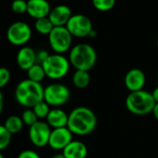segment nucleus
Listing matches in <instances>:
<instances>
[{
  "label": "nucleus",
  "instance_id": "obj_25",
  "mask_svg": "<svg viewBox=\"0 0 158 158\" xmlns=\"http://www.w3.org/2000/svg\"><path fill=\"white\" fill-rule=\"evenodd\" d=\"M22 119L24 123V125L29 126V127L31 126H33L34 124H35L38 120L37 116L35 115V112L33 111V109H26L23 112L22 114Z\"/></svg>",
  "mask_w": 158,
  "mask_h": 158
},
{
  "label": "nucleus",
  "instance_id": "obj_1",
  "mask_svg": "<svg viewBox=\"0 0 158 158\" xmlns=\"http://www.w3.org/2000/svg\"><path fill=\"white\" fill-rule=\"evenodd\" d=\"M97 127V116L89 107L78 106L71 111L68 116L67 127L73 135L87 136Z\"/></svg>",
  "mask_w": 158,
  "mask_h": 158
},
{
  "label": "nucleus",
  "instance_id": "obj_18",
  "mask_svg": "<svg viewBox=\"0 0 158 158\" xmlns=\"http://www.w3.org/2000/svg\"><path fill=\"white\" fill-rule=\"evenodd\" d=\"M72 83L75 88L79 89H86L90 83L89 73L83 70H75L72 76Z\"/></svg>",
  "mask_w": 158,
  "mask_h": 158
},
{
  "label": "nucleus",
  "instance_id": "obj_19",
  "mask_svg": "<svg viewBox=\"0 0 158 158\" xmlns=\"http://www.w3.org/2000/svg\"><path fill=\"white\" fill-rule=\"evenodd\" d=\"M23 121L22 117L18 115H10L9 116L4 123V127L7 128V130L12 135V134H17L19 133L23 127Z\"/></svg>",
  "mask_w": 158,
  "mask_h": 158
},
{
  "label": "nucleus",
  "instance_id": "obj_8",
  "mask_svg": "<svg viewBox=\"0 0 158 158\" xmlns=\"http://www.w3.org/2000/svg\"><path fill=\"white\" fill-rule=\"evenodd\" d=\"M65 27L73 36L79 38L89 36L90 33L94 30L91 20L83 14L73 15Z\"/></svg>",
  "mask_w": 158,
  "mask_h": 158
},
{
  "label": "nucleus",
  "instance_id": "obj_15",
  "mask_svg": "<svg viewBox=\"0 0 158 158\" xmlns=\"http://www.w3.org/2000/svg\"><path fill=\"white\" fill-rule=\"evenodd\" d=\"M16 62L20 69L27 72L32 66L37 63L36 52L31 47H23L17 53Z\"/></svg>",
  "mask_w": 158,
  "mask_h": 158
},
{
  "label": "nucleus",
  "instance_id": "obj_10",
  "mask_svg": "<svg viewBox=\"0 0 158 158\" xmlns=\"http://www.w3.org/2000/svg\"><path fill=\"white\" fill-rule=\"evenodd\" d=\"M51 127L45 121H37L29 127V139L33 145L41 148L48 145Z\"/></svg>",
  "mask_w": 158,
  "mask_h": 158
},
{
  "label": "nucleus",
  "instance_id": "obj_22",
  "mask_svg": "<svg viewBox=\"0 0 158 158\" xmlns=\"http://www.w3.org/2000/svg\"><path fill=\"white\" fill-rule=\"evenodd\" d=\"M32 109L35 112V115L37 116L38 119H44V118L46 119L47 116L48 115L50 110H51L49 108V105L45 101H42V102H38Z\"/></svg>",
  "mask_w": 158,
  "mask_h": 158
},
{
  "label": "nucleus",
  "instance_id": "obj_34",
  "mask_svg": "<svg viewBox=\"0 0 158 158\" xmlns=\"http://www.w3.org/2000/svg\"><path fill=\"white\" fill-rule=\"evenodd\" d=\"M89 36H90V37H95V36H96V32H95V30H93V31L90 33Z\"/></svg>",
  "mask_w": 158,
  "mask_h": 158
},
{
  "label": "nucleus",
  "instance_id": "obj_6",
  "mask_svg": "<svg viewBox=\"0 0 158 158\" xmlns=\"http://www.w3.org/2000/svg\"><path fill=\"white\" fill-rule=\"evenodd\" d=\"M71 98L68 87L60 83H53L44 89V101L54 108H60L66 104Z\"/></svg>",
  "mask_w": 158,
  "mask_h": 158
},
{
  "label": "nucleus",
  "instance_id": "obj_29",
  "mask_svg": "<svg viewBox=\"0 0 158 158\" xmlns=\"http://www.w3.org/2000/svg\"><path fill=\"white\" fill-rule=\"evenodd\" d=\"M50 54H48V51L46 50H40L39 52L36 53V61L39 63V64H42L49 56Z\"/></svg>",
  "mask_w": 158,
  "mask_h": 158
},
{
  "label": "nucleus",
  "instance_id": "obj_33",
  "mask_svg": "<svg viewBox=\"0 0 158 158\" xmlns=\"http://www.w3.org/2000/svg\"><path fill=\"white\" fill-rule=\"evenodd\" d=\"M51 158H65V157H64V155L61 152V153H56V154H54Z\"/></svg>",
  "mask_w": 158,
  "mask_h": 158
},
{
  "label": "nucleus",
  "instance_id": "obj_27",
  "mask_svg": "<svg viewBox=\"0 0 158 158\" xmlns=\"http://www.w3.org/2000/svg\"><path fill=\"white\" fill-rule=\"evenodd\" d=\"M10 80V72L6 67H0V89L8 85Z\"/></svg>",
  "mask_w": 158,
  "mask_h": 158
},
{
  "label": "nucleus",
  "instance_id": "obj_24",
  "mask_svg": "<svg viewBox=\"0 0 158 158\" xmlns=\"http://www.w3.org/2000/svg\"><path fill=\"white\" fill-rule=\"evenodd\" d=\"M92 4L97 10L109 11L114 7L115 0H92Z\"/></svg>",
  "mask_w": 158,
  "mask_h": 158
},
{
  "label": "nucleus",
  "instance_id": "obj_23",
  "mask_svg": "<svg viewBox=\"0 0 158 158\" xmlns=\"http://www.w3.org/2000/svg\"><path fill=\"white\" fill-rule=\"evenodd\" d=\"M11 136L4 125H0V152L5 150L10 144Z\"/></svg>",
  "mask_w": 158,
  "mask_h": 158
},
{
  "label": "nucleus",
  "instance_id": "obj_11",
  "mask_svg": "<svg viewBox=\"0 0 158 158\" xmlns=\"http://www.w3.org/2000/svg\"><path fill=\"white\" fill-rule=\"evenodd\" d=\"M73 134L67 127L54 128L51 130L49 136L48 146L53 150L62 151L72 140H73Z\"/></svg>",
  "mask_w": 158,
  "mask_h": 158
},
{
  "label": "nucleus",
  "instance_id": "obj_32",
  "mask_svg": "<svg viewBox=\"0 0 158 158\" xmlns=\"http://www.w3.org/2000/svg\"><path fill=\"white\" fill-rule=\"evenodd\" d=\"M152 114H153L154 118L158 121V103H155V105H154V107H153V110H152Z\"/></svg>",
  "mask_w": 158,
  "mask_h": 158
},
{
  "label": "nucleus",
  "instance_id": "obj_28",
  "mask_svg": "<svg viewBox=\"0 0 158 158\" xmlns=\"http://www.w3.org/2000/svg\"><path fill=\"white\" fill-rule=\"evenodd\" d=\"M17 158H40V155L33 150H23L22 151Z\"/></svg>",
  "mask_w": 158,
  "mask_h": 158
},
{
  "label": "nucleus",
  "instance_id": "obj_12",
  "mask_svg": "<svg viewBox=\"0 0 158 158\" xmlns=\"http://www.w3.org/2000/svg\"><path fill=\"white\" fill-rule=\"evenodd\" d=\"M124 83L129 92L142 90L146 83V76L144 72L139 68L130 69L125 75Z\"/></svg>",
  "mask_w": 158,
  "mask_h": 158
},
{
  "label": "nucleus",
  "instance_id": "obj_4",
  "mask_svg": "<svg viewBox=\"0 0 158 158\" xmlns=\"http://www.w3.org/2000/svg\"><path fill=\"white\" fill-rule=\"evenodd\" d=\"M155 102L152 92L147 90H139L129 92L126 99L127 109L135 115H146L152 112Z\"/></svg>",
  "mask_w": 158,
  "mask_h": 158
},
{
  "label": "nucleus",
  "instance_id": "obj_7",
  "mask_svg": "<svg viewBox=\"0 0 158 158\" xmlns=\"http://www.w3.org/2000/svg\"><path fill=\"white\" fill-rule=\"evenodd\" d=\"M73 35L65 26L54 27L48 35V43L51 49L57 54H63L72 48Z\"/></svg>",
  "mask_w": 158,
  "mask_h": 158
},
{
  "label": "nucleus",
  "instance_id": "obj_5",
  "mask_svg": "<svg viewBox=\"0 0 158 158\" xmlns=\"http://www.w3.org/2000/svg\"><path fill=\"white\" fill-rule=\"evenodd\" d=\"M46 76L52 80H60L67 75L70 70L71 63L69 59L62 54H50L48 58L41 64Z\"/></svg>",
  "mask_w": 158,
  "mask_h": 158
},
{
  "label": "nucleus",
  "instance_id": "obj_2",
  "mask_svg": "<svg viewBox=\"0 0 158 158\" xmlns=\"http://www.w3.org/2000/svg\"><path fill=\"white\" fill-rule=\"evenodd\" d=\"M44 89L45 88L41 83L34 82L27 78L17 85L15 99L20 105L32 109L38 102L44 101Z\"/></svg>",
  "mask_w": 158,
  "mask_h": 158
},
{
  "label": "nucleus",
  "instance_id": "obj_26",
  "mask_svg": "<svg viewBox=\"0 0 158 158\" xmlns=\"http://www.w3.org/2000/svg\"><path fill=\"white\" fill-rule=\"evenodd\" d=\"M11 9L17 14H23L27 12V1L25 0H13L11 3Z\"/></svg>",
  "mask_w": 158,
  "mask_h": 158
},
{
  "label": "nucleus",
  "instance_id": "obj_14",
  "mask_svg": "<svg viewBox=\"0 0 158 158\" xmlns=\"http://www.w3.org/2000/svg\"><path fill=\"white\" fill-rule=\"evenodd\" d=\"M51 8L47 0H28L27 1V13L35 20L48 17Z\"/></svg>",
  "mask_w": 158,
  "mask_h": 158
},
{
  "label": "nucleus",
  "instance_id": "obj_36",
  "mask_svg": "<svg viewBox=\"0 0 158 158\" xmlns=\"http://www.w3.org/2000/svg\"><path fill=\"white\" fill-rule=\"evenodd\" d=\"M156 43H157V48H158V38H157V42Z\"/></svg>",
  "mask_w": 158,
  "mask_h": 158
},
{
  "label": "nucleus",
  "instance_id": "obj_17",
  "mask_svg": "<svg viewBox=\"0 0 158 158\" xmlns=\"http://www.w3.org/2000/svg\"><path fill=\"white\" fill-rule=\"evenodd\" d=\"M68 116L69 114H67L60 108H53L50 110L48 115L47 116L46 122L52 129L65 127L68 124Z\"/></svg>",
  "mask_w": 158,
  "mask_h": 158
},
{
  "label": "nucleus",
  "instance_id": "obj_16",
  "mask_svg": "<svg viewBox=\"0 0 158 158\" xmlns=\"http://www.w3.org/2000/svg\"><path fill=\"white\" fill-rule=\"evenodd\" d=\"M62 154L65 158H86L88 148L80 140H72L63 150Z\"/></svg>",
  "mask_w": 158,
  "mask_h": 158
},
{
  "label": "nucleus",
  "instance_id": "obj_20",
  "mask_svg": "<svg viewBox=\"0 0 158 158\" xmlns=\"http://www.w3.org/2000/svg\"><path fill=\"white\" fill-rule=\"evenodd\" d=\"M27 75H28V79L37 83H41L45 79V77H47L42 65L39 63H35L34 66H32L27 71Z\"/></svg>",
  "mask_w": 158,
  "mask_h": 158
},
{
  "label": "nucleus",
  "instance_id": "obj_13",
  "mask_svg": "<svg viewBox=\"0 0 158 158\" xmlns=\"http://www.w3.org/2000/svg\"><path fill=\"white\" fill-rule=\"evenodd\" d=\"M73 16L71 9L66 5H58L53 8L48 15V19L54 27L66 26L69 20Z\"/></svg>",
  "mask_w": 158,
  "mask_h": 158
},
{
  "label": "nucleus",
  "instance_id": "obj_3",
  "mask_svg": "<svg viewBox=\"0 0 158 158\" xmlns=\"http://www.w3.org/2000/svg\"><path fill=\"white\" fill-rule=\"evenodd\" d=\"M69 61L75 70L89 72L97 62V52L89 44H77L70 49Z\"/></svg>",
  "mask_w": 158,
  "mask_h": 158
},
{
  "label": "nucleus",
  "instance_id": "obj_31",
  "mask_svg": "<svg viewBox=\"0 0 158 158\" xmlns=\"http://www.w3.org/2000/svg\"><path fill=\"white\" fill-rule=\"evenodd\" d=\"M3 108H4V97L1 90H0V114L3 112Z\"/></svg>",
  "mask_w": 158,
  "mask_h": 158
},
{
  "label": "nucleus",
  "instance_id": "obj_9",
  "mask_svg": "<svg viewBox=\"0 0 158 158\" xmlns=\"http://www.w3.org/2000/svg\"><path fill=\"white\" fill-rule=\"evenodd\" d=\"M32 37V29L24 22L13 23L7 31L9 42L14 46H24Z\"/></svg>",
  "mask_w": 158,
  "mask_h": 158
},
{
  "label": "nucleus",
  "instance_id": "obj_30",
  "mask_svg": "<svg viewBox=\"0 0 158 158\" xmlns=\"http://www.w3.org/2000/svg\"><path fill=\"white\" fill-rule=\"evenodd\" d=\"M152 98H153L155 103H158V87H156V88L152 90Z\"/></svg>",
  "mask_w": 158,
  "mask_h": 158
},
{
  "label": "nucleus",
  "instance_id": "obj_21",
  "mask_svg": "<svg viewBox=\"0 0 158 158\" xmlns=\"http://www.w3.org/2000/svg\"><path fill=\"white\" fill-rule=\"evenodd\" d=\"M35 30L39 34H41V35H48L51 33V31L53 30L54 25L52 24V23L48 19V17H46V18L35 20Z\"/></svg>",
  "mask_w": 158,
  "mask_h": 158
},
{
  "label": "nucleus",
  "instance_id": "obj_35",
  "mask_svg": "<svg viewBox=\"0 0 158 158\" xmlns=\"http://www.w3.org/2000/svg\"><path fill=\"white\" fill-rule=\"evenodd\" d=\"M0 158H5V157H4V155L2 154V152H0Z\"/></svg>",
  "mask_w": 158,
  "mask_h": 158
}]
</instances>
